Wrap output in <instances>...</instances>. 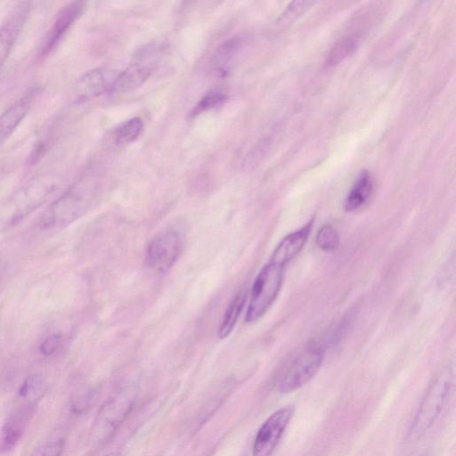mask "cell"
<instances>
[{
  "label": "cell",
  "instance_id": "obj_1",
  "mask_svg": "<svg viewBox=\"0 0 456 456\" xmlns=\"http://www.w3.org/2000/svg\"><path fill=\"white\" fill-rule=\"evenodd\" d=\"M99 178L89 172L67 189L43 214L40 225L45 230L60 229L81 217L99 191Z\"/></svg>",
  "mask_w": 456,
  "mask_h": 456
},
{
  "label": "cell",
  "instance_id": "obj_2",
  "mask_svg": "<svg viewBox=\"0 0 456 456\" xmlns=\"http://www.w3.org/2000/svg\"><path fill=\"white\" fill-rule=\"evenodd\" d=\"M453 384L454 374L451 368L444 369L432 381L409 425L406 443L418 442L431 428L445 406Z\"/></svg>",
  "mask_w": 456,
  "mask_h": 456
},
{
  "label": "cell",
  "instance_id": "obj_3",
  "mask_svg": "<svg viewBox=\"0 0 456 456\" xmlns=\"http://www.w3.org/2000/svg\"><path fill=\"white\" fill-rule=\"evenodd\" d=\"M324 358L323 345L314 342L302 348L285 368L279 382L281 393H291L304 387L318 372Z\"/></svg>",
  "mask_w": 456,
  "mask_h": 456
},
{
  "label": "cell",
  "instance_id": "obj_4",
  "mask_svg": "<svg viewBox=\"0 0 456 456\" xmlns=\"http://www.w3.org/2000/svg\"><path fill=\"white\" fill-rule=\"evenodd\" d=\"M284 267L269 261L256 277L246 314V321L260 319L276 299L283 281Z\"/></svg>",
  "mask_w": 456,
  "mask_h": 456
},
{
  "label": "cell",
  "instance_id": "obj_5",
  "mask_svg": "<svg viewBox=\"0 0 456 456\" xmlns=\"http://www.w3.org/2000/svg\"><path fill=\"white\" fill-rule=\"evenodd\" d=\"M159 51L154 45H145L141 49L134 61L118 74L112 90L127 93L142 86L157 66Z\"/></svg>",
  "mask_w": 456,
  "mask_h": 456
},
{
  "label": "cell",
  "instance_id": "obj_6",
  "mask_svg": "<svg viewBox=\"0 0 456 456\" xmlns=\"http://www.w3.org/2000/svg\"><path fill=\"white\" fill-rule=\"evenodd\" d=\"M182 250V239L179 233L171 229L155 235L146 249L148 265L156 272L165 273L178 259Z\"/></svg>",
  "mask_w": 456,
  "mask_h": 456
},
{
  "label": "cell",
  "instance_id": "obj_7",
  "mask_svg": "<svg viewBox=\"0 0 456 456\" xmlns=\"http://www.w3.org/2000/svg\"><path fill=\"white\" fill-rule=\"evenodd\" d=\"M294 408L283 406L273 411L259 428L254 443L253 456H272L293 416Z\"/></svg>",
  "mask_w": 456,
  "mask_h": 456
},
{
  "label": "cell",
  "instance_id": "obj_8",
  "mask_svg": "<svg viewBox=\"0 0 456 456\" xmlns=\"http://www.w3.org/2000/svg\"><path fill=\"white\" fill-rule=\"evenodd\" d=\"M134 395L118 394L102 406L93 427L92 436L96 443L109 438L124 420L133 406Z\"/></svg>",
  "mask_w": 456,
  "mask_h": 456
},
{
  "label": "cell",
  "instance_id": "obj_9",
  "mask_svg": "<svg viewBox=\"0 0 456 456\" xmlns=\"http://www.w3.org/2000/svg\"><path fill=\"white\" fill-rule=\"evenodd\" d=\"M118 74L111 69L97 68L82 75L73 88V97L77 102H84L96 98L113 88Z\"/></svg>",
  "mask_w": 456,
  "mask_h": 456
},
{
  "label": "cell",
  "instance_id": "obj_10",
  "mask_svg": "<svg viewBox=\"0 0 456 456\" xmlns=\"http://www.w3.org/2000/svg\"><path fill=\"white\" fill-rule=\"evenodd\" d=\"M54 187L52 180L45 176L30 181L15 199L16 209L11 223L15 224L39 207L53 191Z\"/></svg>",
  "mask_w": 456,
  "mask_h": 456
},
{
  "label": "cell",
  "instance_id": "obj_11",
  "mask_svg": "<svg viewBox=\"0 0 456 456\" xmlns=\"http://www.w3.org/2000/svg\"><path fill=\"white\" fill-rule=\"evenodd\" d=\"M29 4L19 3L0 26V67L9 56L28 14Z\"/></svg>",
  "mask_w": 456,
  "mask_h": 456
},
{
  "label": "cell",
  "instance_id": "obj_12",
  "mask_svg": "<svg viewBox=\"0 0 456 456\" xmlns=\"http://www.w3.org/2000/svg\"><path fill=\"white\" fill-rule=\"evenodd\" d=\"M82 11V2H71L59 11L53 26L46 35L42 48L43 54L51 53L60 44Z\"/></svg>",
  "mask_w": 456,
  "mask_h": 456
},
{
  "label": "cell",
  "instance_id": "obj_13",
  "mask_svg": "<svg viewBox=\"0 0 456 456\" xmlns=\"http://www.w3.org/2000/svg\"><path fill=\"white\" fill-rule=\"evenodd\" d=\"M35 406L20 403L9 414L1 430V447L9 450L15 446L20 439L26 425L28 424Z\"/></svg>",
  "mask_w": 456,
  "mask_h": 456
},
{
  "label": "cell",
  "instance_id": "obj_14",
  "mask_svg": "<svg viewBox=\"0 0 456 456\" xmlns=\"http://www.w3.org/2000/svg\"><path fill=\"white\" fill-rule=\"evenodd\" d=\"M312 228V222L285 236L276 246L270 262L282 267L290 262L304 248Z\"/></svg>",
  "mask_w": 456,
  "mask_h": 456
},
{
  "label": "cell",
  "instance_id": "obj_15",
  "mask_svg": "<svg viewBox=\"0 0 456 456\" xmlns=\"http://www.w3.org/2000/svg\"><path fill=\"white\" fill-rule=\"evenodd\" d=\"M34 97L35 92L29 91L0 115V142L5 141L22 122L33 103Z\"/></svg>",
  "mask_w": 456,
  "mask_h": 456
},
{
  "label": "cell",
  "instance_id": "obj_16",
  "mask_svg": "<svg viewBox=\"0 0 456 456\" xmlns=\"http://www.w3.org/2000/svg\"><path fill=\"white\" fill-rule=\"evenodd\" d=\"M373 190L374 179L371 174L367 170H362L345 199V211L353 212L362 208L370 200Z\"/></svg>",
  "mask_w": 456,
  "mask_h": 456
},
{
  "label": "cell",
  "instance_id": "obj_17",
  "mask_svg": "<svg viewBox=\"0 0 456 456\" xmlns=\"http://www.w3.org/2000/svg\"><path fill=\"white\" fill-rule=\"evenodd\" d=\"M362 41L360 33H353L337 41L330 48L325 61L327 67H333L353 54Z\"/></svg>",
  "mask_w": 456,
  "mask_h": 456
},
{
  "label": "cell",
  "instance_id": "obj_18",
  "mask_svg": "<svg viewBox=\"0 0 456 456\" xmlns=\"http://www.w3.org/2000/svg\"><path fill=\"white\" fill-rule=\"evenodd\" d=\"M46 384L42 375L32 374L27 377L18 390V399L20 403L36 406L43 396Z\"/></svg>",
  "mask_w": 456,
  "mask_h": 456
},
{
  "label": "cell",
  "instance_id": "obj_19",
  "mask_svg": "<svg viewBox=\"0 0 456 456\" xmlns=\"http://www.w3.org/2000/svg\"><path fill=\"white\" fill-rule=\"evenodd\" d=\"M245 301L246 294L240 291L229 303L218 329V337L220 338H227L233 330L244 307Z\"/></svg>",
  "mask_w": 456,
  "mask_h": 456
},
{
  "label": "cell",
  "instance_id": "obj_20",
  "mask_svg": "<svg viewBox=\"0 0 456 456\" xmlns=\"http://www.w3.org/2000/svg\"><path fill=\"white\" fill-rule=\"evenodd\" d=\"M242 41L238 37L231 38L222 44L216 51L212 64L215 70L224 75L230 68L231 63L239 53Z\"/></svg>",
  "mask_w": 456,
  "mask_h": 456
},
{
  "label": "cell",
  "instance_id": "obj_21",
  "mask_svg": "<svg viewBox=\"0 0 456 456\" xmlns=\"http://www.w3.org/2000/svg\"><path fill=\"white\" fill-rule=\"evenodd\" d=\"M143 130V121L139 117L129 118L119 124L113 131V141L118 146L134 142Z\"/></svg>",
  "mask_w": 456,
  "mask_h": 456
},
{
  "label": "cell",
  "instance_id": "obj_22",
  "mask_svg": "<svg viewBox=\"0 0 456 456\" xmlns=\"http://www.w3.org/2000/svg\"><path fill=\"white\" fill-rule=\"evenodd\" d=\"M228 99L224 87L216 86L208 90L192 109L191 116H197L207 110L222 105Z\"/></svg>",
  "mask_w": 456,
  "mask_h": 456
},
{
  "label": "cell",
  "instance_id": "obj_23",
  "mask_svg": "<svg viewBox=\"0 0 456 456\" xmlns=\"http://www.w3.org/2000/svg\"><path fill=\"white\" fill-rule=\"evenodd\" d=\"M339 243V236L337 230L330 225L325 224L318 231L316 234V244L324 251L335 250Z\"/></svg>",
  "mask_w": 456,
  "mask_h": 456
},
{
  "label": "cell",
  "instance_id": "obj_24",
  "mask_svg": "<svg viewBox=\"0 0 456 456\" xmlns=\"http://www.w3.org/2000/svg\"><path fill=\"white\" fill-rule=\"evenodd\" d=\"M64 443L54 441L37 447L29 456H61L63 452Z\"/></svg>",
  "mask_w": 456,
  "mask_h": 456
},
{
  "label": "cell",
  "instance_id": "obj_25",
  "mask_svg": "<svg viewBox=\"0 0 456 456\" xmlns=\"http://www.w3.org/2000/svg\"><path fill=\"white\" fill-rule=\"evenodd\" d=\"M62 337L60 333L47 336L39 346V352L45 356L53 354L61 346Z\"/></svg>",
  "mask_w": 456,
  "mask_h": 456
},
{
  "label": "cell",
  "instance_id": "obj_26",
  "mask_svg": "<svg viewBox=\"0 0 456 456\" xmlns=\"http://www.w3.org/2000/svg\"><path fill=\"white\" fill-rule=\"evenodd\" d=\"M100 456H118V452H107Z\"/></svg>",
  "mask_w": 456,
  "mask_h": 456
},
{
  "label": "cell",
  "instance_id": "obj_27",
  "mask_svg": "<svg viewBox=\"0 0 456 456\" xmlns=\"http://www.w3.org/2000/svg\"><path fill=\"white\" fill-rule=\"evenodd\" d=\"M419 456H426V455H419Z\"/></svg>",
  "mask_w": 456,
  "mask_h": 456
},
{
  "label": "cell",
  "instance_id": "obj_28",
  "mask_svg": "<svg viewBox=\"0 0 456 456\" xmlns=\"http://www.w3.org/2000/svg\"><path fill=\"white\" fill-rule=\"evenodd\" d=\"M0 276H1V271H0Z\"/></svg>",
  "mask_w": 456,
  "mask_h": 456
}]
</instances>
